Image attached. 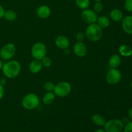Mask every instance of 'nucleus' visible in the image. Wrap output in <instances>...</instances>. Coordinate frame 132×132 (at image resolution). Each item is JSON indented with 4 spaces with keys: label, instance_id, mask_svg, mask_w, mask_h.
I'll list each match as a JSON object with an SVG mask.
<instances>
[{
    "label": "nucleus",
    "instance_id": "obj_1",
    "mask_svg": "<svg viewBox=\"0 0 132 132\" xmlns=\"http://www.w3.org/2000/svg\"><path fill=\"white\" fill-rule=\"evenodd\" d=\"M21 67L18 61H9L3 65L2 71L3 74L9 79H13L20 73Z\"/></svg>",
    "mask_w": 132,
    "mask_h": 132
},
{
    "label": "nucleus",
    "instance_id": "obj_2",
    "mask_svg": "<svg viewBox=\"0 0 132 132\" xmlns=\"http://www.w3.org/2000/svg\"><path fill=\"white\" fill-rule=\"evenodd\" d=\"M86 35L90 41L97 42L101 39L103 36L102 28H101L96 23L89 24L86 28Z\"/></svg>",
    "mask_w": 132,
    "mask_h": 132
},
{
    "label": "nucleus",
    "instance_id": "obj_3",
    "mask_svg": "<svg viewBox=\"0 0 132 132\" xmlns=\"http://www.w3.org/2000/svg\"><path fill=\"white\" fill-rule=\"evenodd\" d=\"M23 108L27 110H33L39 104V98L36 94L31 93L26 95L21 102Z\"/></svg>",
    "mask_w": 132,
    "mask_h": 132
},
{
    "label": "nucleus",
    "instance_id": "obj_4",
    "mask_svg": "<svg viewBox=\"0 0 132 132\" xmlns=\"http://www.w3.org/2000/svg\"><path fill=\"white\" fill-rule=\"evenodd\" d=\"M46 45L41 42L36 43L33 45L31 48V54L34 59L41 60L43 57H45L46 55Z\"/></svg>",
    "mask_w": 132,
    "mask_h": 132
},
{
    "label": "nucleus",
    "instance_id": "obj_5",
    "mask_svg": "<svg viewBox=\"0 0 132 132\" xmlns=\"http://www.w3.org/2000/svg\"><path fill=\"white\" fill-rule=\"evenodd\" d=\"M71 90H72V86L69 82L61 81L55 85L54 93L57 96L64 97L67 96L70 93Z\"/></svg>",
    "mask_w": 132,
    "mask_h": 132
},
{
    "label": "nucleus",
    "instance_id": "obj_6",
    "mask_svg": "<svg viewBox=\"0 0 132 132\" xmlns=\"http://www.w3.org/2000/svg\"><path fill=\"white\" fill-rule=\"evenodd\" d=\"M104 126L106 132H121L124 128V124L119 119H112L106 122Z\"/></svg>",
    "mask_w": 132,
    "mask_h": 132
},
{
    "label": "nucleus",
    "instance_id": "obj_7",
    "mask_svg": "<svg viewBox=\"0 0 132 132\" xmlns=\"http://www.w3.org/2000/svg\"><path fill=\"white\" fill-rule=\"evenodd\" d=\"M15 51L16 48L14 44L7 43L4 45L0 50V56L3 60H10L15 55Z\"/></svg>",
    "mask_w": 132,
    "mask_h": 132
},
{
    "label": "nucleus",
    "instance_id": "obj_8",
    "mask_svg": "<svg viewBox=\"0 0 132 132\" xmlns=\"http://www.w3.org/2000/svg\"><path fill=\"white\" fill-rule=\"evenodd\" d=\"M122 79V74L117 68H111L108 71L106 77V80L108 84L114 85L119 83Z\"/></svg>",
    "mask_w": 132,
    "mask_h": 132
},
{
    "label": "nucleus",
    "instance_id": "obj_9",
    "mask_svg": "<svg viewBox=\"0 0 132 132\" xmlns=\"http://www.w3.org/2000/svg\"><path fill=\"white\" fill-rule=\"evenodd\" d=\"M81 17L83 21L89 24L95 23L98 18L97 13L94 10H92L88 9L82 10Z\"/></svg>",
    "mask_w": 132,
    "mask_h": 132
},
{
    "label": "nucleus",
    "instance_id": "obj_10",
    "mask_svg": "<svg viewBox=\"0 0 132 132\" xmlns=\"http://www.w3.org/2000/svg\"><path fill=\"white\" fill-rule=\"evenodd\" d=\"M73 50L74 52V54L77 56L80 57H85L87 54V48L82 42L77 41V43H76L73 45Z\"/></svg>",
    "mask_w": 132,
    "mask_h": 132
},
{
    "label": "nucleus",
    "instance_id": "obj_11",
    "mask_svg": "<svg viewBox=\"0 0 132 132\" xmlns=\"http://www.w3.org/2000/svg\"><path fill=\"white\" fill-rule=\"evenodd\" d=\"M122 28L127 34L132 35V15H128L122 19Z\"/></svg>",
    "mask_w": 132,
    "mask_h": 132
},
{
    "label": "nucleus",
    "instance_id": "obj_12",
    "mask_svg": "<svg viewBox=\"0 0 132 132\" xmlns=\"http://www.w3.org/2000/svg\"><path fill=\"white\" fill-rule=\"evenodd\" d=\"M51 10L46 5H41L39 6L36 11V14L41 19H46L50 15Z\"/></svg>",
    "mask_w": 132,
    "mask_h": 132
},
{
    "label": "nucleus",
    "instance_id": "obj_13",
    "mask_svg": "<svg viewBox=\"0 0 132 132\" xmlns=\"http://www.w3.org/2000/svg\"><path fill=\"white\" fill-rule=\"evenodd\" d=\"M55 45L57 46L59 48L64 50L66 48H68L70 45L69 39L67 38L66 36H59L56 38L55 41Z\"/></svg>",
    "mask_w": 132,
    "mask_h": 132
},
{
    "label": "nucleus",
    "instance_id": "obj_14",
    "mask_svg": "<svg viewBox=\"0 0 132 132\" xmlns=\"http://www.w3.org/2000/svg\"><path fill=\"white\" fill-rule=\"evenodd\" d=\"M43 68L42 63L41 61L34 59L29 64V70L32 73H37L41 70Z\"/></svg>",
    "mask_w": 132,
    "mask_h": 132
},
{
    "label": "nucleus",
    "instance_id": "obj_15",
    "mask_svg": "<svg viewBox=\"0 0 132 132\" xmlns=\"http://www.w3.org/2000/svg\"><path fill=\"white\" fill-rule=\"evenodd\" d=\"M110 18L113 21L119 22L123 19V14L121 10L118 9H114L110 12Z\"/></svg>",
    "mask_w": 132,
    "mask_h": 132
},
{
    "label": "nucleus",
    "instance_id": "obj_16",
    "mask_svg": "<svg viewBox=\"0 0 132 132\" xmlns=\"http://www.w3.org/2000/svg\"><path fill=\"white\" fill-rule=\"evenodd\" d=\"M121 63V59L117 54H113L109 59V64L112 68H117Z\"/></svg>",
    "mask_w": 132,
    "mask_h": 132
},
{
    "label": "nucleus",
    "instance_id": "obj_17",
    "mask_svg": "<svg viewBox=\"0 0 132 132\" xmlns=\"http://www.w3.org/2000/svg\"><path fill=\"white\" fill-rule=\"evenodd\" d=\"M119 52L122 56L128 57L132 55V48L127 45H122L119 48Z\"/></svg>",
    "mask_w": 132,
    "mask_h": 132
},
{
    "label": "nucleus",
    "instance_id": "obj_18",
    "mask_svg": "<svg viewBox=\"0 0 132 132\" xmlns=\"http://www.w3.org/2000/svg\"><path fill=\"white\" fill-rule=\"evenodd\" d=\"M55 98V95L54 93H53L52 92H47L43 97V102L45 104L49 105L54 103Z\"/></svg>",
    "mask_w": 132,
    "mask_h": 132
},
{
    "label": "nucleus",
    "instance_id": "obj_19",
    "mask_svg": "<svg viewBox=\"0 0 132 132\" xmlns=\"http://www.w3.org/2000/svg\"><path fill=\"white\" fill-rule=\"evenodd\" d=\"M92 121L97 126H104L106 123V120L104 117L99 114H95L92 117Z\"/></svg>",
    "mask_w": 132,
    "mask_h": 132
},
{
    "label": "nucleus",
    "instance_id": "obj_20",
    "mask_svg": "<svg viewBox=\"0 0 132 132\" xmlns=\"http://www.w3.org/2000/svg\"><path fill=\"white\" fill-rule=\"evenodd\" d=\"M97 24L102 28H104L108 27V26L110 24V19L107 18L106 16H100L99 18H97Z\"/></svg>",
    "mask_w": 132,
    "mask_h": 132
},
{
    "label": "nucleus",
    "instance_id": "obj_21",
    "mask_svg": "<svg viewBox=\"0 0 132 132\" xmlns=\"http://www.w3.org/2000/svg\"><path fill=\"white\" fill-rule=\"evenodd\" d=\"M3 18L8 21H14L17 19V14L12 10H7L5 12Z\"/></svg>",
    "mask_w": 132,
    "mask_h": 132
},
{
    "label": "nucleus",
    "instance_id": "obj_22",
    "mask_svg": "<svg viewBox=\"0 0 132 132\" xmlns=\"http://www.w3.org/2000/svg\"><path fill=\"white\" fill-rule=\"evenodd\" d=\"M76 4L78 8L82 10L88 9L90 6V0H76Z\"/></svg>",
    "mask_w": 132,
    "mask_h": 132
},
{
    "label": "nucleus",
    "instance_id": "obj_23",
    "mask_svg": "<svg viewBox=\"0 0 132 132\" xmlns=\"http://www.w3.org/2000/svg\"><path fill=\"white\" fill-rule=\"evenodd\" d=\"M55 85L51 81H47L45 82L43 85V88L46 92H52L54 91Z\"/></svg>",
    "mask_w": 132,
    "mask_h": 132
},
{
    "label": "nucleus",
    "instance_id": "obj_24",
    "mask_svg": "<svg viewBox=\"0 0 132 132\" xmlns=\"http://www.w3.org/2000/svg\"><path fill=\"white\" fill-rule=\"evenodd\" d=\"M41 63H42L43 67H45L46 68H48L51 66L52 64V60L50 57H46L45 56V57L43 58L41 61Z\"/></svg>",
    "mask_w": 132,
    "mask_h": 132
},
{
    "label": "nucleus",
    "instance_id": "obj_25",
    "mask_svg": "<svg viewBox=\"0 0 132 132\" xmlns=\"http://www.w3.org/2000/svg\"><path fill=\"white\" fill-rule=\"evenodd\" d=\"M94 10L96 13H100L103 10V5L101 1L95 2L94 5Z\"/></svg>",
    "mask_w": 132,
    "mask_h": 132
},
{
    "label": "nucleus",
    "instance_id": "obj_26",
    "mask_svg": "<svg viewBox=\"0 0 132 132\" xmlns=\"http://www.w3.org/2000/svg\"><path fill=\"white\" fill-rule=\"evenodd\" d=\"M124 8L127 11L132 12V0H126L124 4Z\"/></svg>",
    "mask_w": 132,
    "mask_h": 132
},
{
    "label": "nucleus",
    "instance_id": "obj_27",
    "mask_svg": "<svg viewBox=\"0 0 132 132\" xmlns=\"http://www.w3.org/2000/svg\"><path fill=\"white\" fill-rule=\"evenodd\" d=\"M124 132H132V121L126 124L124 129Z\"/></svg>",
    "mask_w": 132,
    "mask_h": 132
},
{
    "label": "nucleus",
    "instance_id": "obj_28",
    "mask_svg": "<svg viewBox=\"0 0 132 132\" xmlns=\"http://www.w3.org/2000/svg\"><path fill=\"white\" fill-rule=\"evenodd\" d=\"M76 39H77V41H79V42H82V41L85 39V35L82 32H79L76 35Z\"/></svg>",
    "mask_w": 132,
    "mask_h": 132
},
{
    "label": "nucleus",
    "instance_id": "obj_29",
    "mask_svg": "<svg viewBox=\"0 0 132 132\" xmlns=\"http://www.w3.org/2000/svg\"><path fill=\"white\" fill-rule=\"evenodd\" d=\"M4 93H5V90H4L3 86L0 85V100H1L3 97Z\"/></svg>",
    "mask_w": 132,
    "mask_h": 132
},
{
    "label": "nucleus",
    "instance_id": "obj_30",
    "mask_svg": "<svg viewBox=\"0 0 132 132\" xmlns=\"http://www.w3.org/2000/svg\"><path fill=\"white\" fill-rule=\"evenodd\" d=\"M5 9L3 7V6L1 5H0V19H1L2 18H3L4 14H5Z\"/></svg>",
    "mask_w": 132,
    "mask_h": 132
},
{
    "label": "nucleus",
    "instance_id": "obj_31",
    "mask_svg": "<svg viewBox=\"0 0 132 132\" xmlns=\"http://www.w3.org/2000/svg\"><path fill=\"white\" fill-rule=\"evenodd\" d=\"M6 84V79L4 78H0V85L4 86Z\"/></svg>",
    "mask_w": 132,
    "mask_h": 132
},
{
    "label": "nucleus",
    "instance_id": "obj_32",
    "mask_svg": "<svg viewBox=\"0 0 132 132\" xmlns=\"http://www.w3.org/2000/svg\"><path fill=\"white\" fill-rule=\"evenodd\" d=\"M128 117L130 120L132 121V107L130 109L128 112Z\"/></svg>",
    "mask_w": 132,
    "mask_h": 132
},
{
    "label": "nucleus",
    "instance_id": "obj_33",
    "mask_svg": "<svg viewBox=\"0 0 132 132\" xmlns=\"http://www.w3.org/2000/svg\"><path fill=\"white\" fill-rule=\"evenodd\" d=\"M63 52H64V54H65L66 55H69V54H70V50H68V48H66V49H64V50H63Z\"/></svg>",
    "mask_w": 132,
    "mask_h": 132
},
{
    "label": "nucleus",
    "instance_id": "obj_34",
    "mask_svg": "<svg viewBox=\"0 0 132 132\" xmlns=\"http://www.w3.org/2000/svg\"><path fill=\"white\" fill-rule=\"evenodd\" d=\"M95 132H106V131L104 130H102V129H98L96 131H95Z\"/></svg>",
    "mask_w": 132,
    "mask_h": 132
},
{
    "label": "nucleus",
    "instance_id": "obj_35",
    "mask_svg": "<svg viewBox=\"0 0 132 132\" xmlns=\"http://www.w3.org/2000/svg\"><path fill=\"white\" fill-rule=\"evenodd\" d=\"M3 65V64L2 61H1L0 60V70H1V69H2Z\"/></svg>",
    "mask_w": 132,
    "mask_h": 132
},
{
    "label": "nucleus",
    "instance_id": "obj_36",
    "mask_svg": "<svg viewBox=\"0 0 132 132\" xmlns=\"http://www.w3.org/2000/svg\"><path fill=\"white\" fill-rule=\"evenodd\" d=\"M94 1H95V2H97V1H101L102 0H94Z\"/></svg>",
    "mask_w": 132,
    "mask_h": 132
},
{
    "label": "nucleus",
    "instance_id": "obj_37",
    "mask_svg": "<svg viewBox=\"0 0 132 132\" xmlns=\"http://www.w3.org/2000/svg\"><path fill=\"white\" fill-rule=\"evenodd\" d=\"M130 86H131V88L132 89V81H131V84H130Z\"/></svg>",
    "mask_w": 132,
    "mask_h": 132
},
{
    "label": "nucleus",
    "instance_id": "obj_38",
    "mask_svg": "<svg viewBox=\"0 0 132 132\" xmlns=\"http://www.w3.org/2000/svg\"><path fill=\"white\" fill-rule=\"evenodd\" d=\"M0 78H1V77H0Z\"/></svg>",
    "mask_w": 132,
    "mask_h": 132
}]
</instances>
